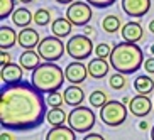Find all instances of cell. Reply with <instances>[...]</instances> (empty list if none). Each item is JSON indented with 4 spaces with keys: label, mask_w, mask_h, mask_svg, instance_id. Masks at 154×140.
Segmentation results:
<instances>
[{
    "label": "cell",
    "mask_w": 154,
    "mask_h": 140,
    "mask_svg": "<svg viewBox=\"0 0 154 140\" xmlns=\"http://www.w3.org/2000/svg\"><path fill=\"white\" fill-rule=\"evenodd\" d=\"M83 140H105V139H103V135H100V133H88V135H85Z\"/></svg>",
    "instance_id": "cell-34"
},
{
    "label": "cell",
    "mask_w": 154,
    "mask_h": 140,
    "mask_svg": "<svg viewBox=\"0 0 154 140\" xmlns=\"http://www.w3.org/2000/svg\"><path fill=\"white\" fill-rule=\"evenodd\" d=\"M64 103L71 106V108H76V106H82L83 100H85V93L78 85H71L64 90Z\"/></svg>",
    "instance_id": "cell-16"
},
{
    "label": "cell",
    "mask_w": 154,
    "mask_h": 140,
    "mask_svg": "<svg viewBox=\"0 0 154 140\" xmlns=\"http://www.w3.org/2000/svg\"><path fill=\"white\" fill-rule=\"evenodd\" d=\"M151 9V0H122V10L129 17H144Z\"/></svg>",
    "instance_id": "cell-12"
},
{
    "label": "cell",
    "mask_w": 154,
    "mask_h": 140,
    "mask_svg": "<svg viewBox=\"0 0 154 140\" xmlns=\"http://www.w3.org/2000/svg\"><path fill=\"white\" fill-rule=\"evenodd\" d=\"M20 4H31V2H34V0H19Z\"/></svg>",
    "instance_id": "cell-41"
},
{
    "label": "cell",
    "mask_w": 154,
    "mask_h": 140,
    "mask_svg": "<svg viewBox=\"0 0 154 140\" xmlns=\"http://www.w3.org/2000/svg\"><path fill=\"white\" fill-rule=\"evenodd\" d=\"M88 103H90L93 108H102L103 105L109 103V96H107L105 91L95 90V91H91L90 96H88Z\"/></svg>",
    "instance_id": "cell-25"
},
{
    "label": "cell",
    "mask_w": 154,
    "mask_h": 140,
    "mask_svg": "<svg viewBox=\"0 0 154 140\" xmlns=\"http://www.w3.org/2000/svg\"><path fill=\"white\" fill-rule=\"evenodd\" d=\"M93 51H95L93 41L85 34H75L66 42V54L71 56L73 61H85L88 59V56H91Z\"/></svg>",
    "instance_id": "cell-5"
},
{
    "label": "cell",
    "mask_w": 154,
    "mask_h": 140,
    "mask_svg": "<svg viewBox=\"0 0 154 140\" xmlns=\"http://www.w3.org/2000/svg\"><path fill=\"white\" fill-rule=\"evenodd\" d=\"M68 127L76 133H88L95 127V113L88 106H76L68 113Z\"/></svg>",
    "instance_id": "cell-4"
},
{
    "label": "cell",
    "mask_w": 154,
    "mask_h": 140,
    "mask_svg": "<svg viewBox=\"0 0 154 140\" xmlns=\"http://www.w3.org/2000/svg\"><path fill=\"white\" fill-rule=\"evenodd\" d=\"M51 22V12L48 9H37L34 12V24L39 27H44Z\"/></svg>",
    "instance_id": "cell-27"
},
{
    "label": "cell",
    "mask_w": 154,
    "mask_h": 140,
    "mask_svg": "<svg viewBox=\"0 0 154 140\" xmlns=\"http://www.w3.org/2000/svg\"><path fill=\"white\" fill-rule=\"evenodd\" d=\"M19 64H20L24 69L34 71V69L41 64V56H39V52L34 51V49H26L24 52H20V56H19Z\"/></svg>",
    "instance_id": "cell-17"
},
{
    "label": "cell",
    "mask_w": 154,
    "mask_h": 140,
    "mask_svg": "<svg viewBox=\"0 0 154 140\" xmlns=\"http://www.w3.org/2000/svg\"><path fill=\"white\" fill-rule=\"evenodd\" d=\"M149 49H151V54H154V44H151V47H149Z\"/></svg>",
    "instance_id": "cell-43"
},
{
    "label": "cell",
    "mask_w": 154,
    "mask_h": 140,
    "mask_svg": "<svg viewBox=\"0 0 154 140\" xmlns=\"http://www.w3.org/2000/svg\"><path fill=\"white\" fill-rule=\"evenodd\" d=\"M131 100H132V98H129V96H124V98H122V103H124V105H129V103H131Z\"/></svg>",
    "instance_id": "cell-39"
},
{
    "label": "cell",
    "mask_w": 154,
    "mask_h": 140,
    "mask_svg": "<svg viewBox=\"0 0 154 140\" xmlns=\"http://www.w3.org/2000/svg\"><path fill=\"white\" fill-rule=\"evenodd\" d=\"M109 85H110V88L112 90H115V91H120V90H124L127 86V79H125V74H122V73H113L112 76L109 78Z\"/></svg>",
    "instance_id": "cell-26"
},
{
    "label": "cell",
    "mask_w": 154,
    "mask_h": 140,
    "mask_svg": "<svg viewBox=\"0 0 154 140\" xmlns=\"http://www.w3.org/2000/svg\"><path fill=\"white\" fill-rule=\"evenodd\" d=\"M85 2H88L91 7H97V9H107L115 4V0H85Z\"/></svg>",
    "instance_id": "cell-31"
},
{
    "label": "cell",
    "mask_w": 154,
    "mask_h": 140,
    "mask_svg": "<svg viewBox=\"0 0 154 140\" xmlns=\"http://www.w3.org/2000/svg\"><path fill=\"white\" fill-rule=\"evenodd\" d=\"M66 81L64 76V69H61L58 64L54 63H42L39 64L31 74V85L36 88L37 91L44 93H53L58 91L63 83Z\"/></svg>",
    "instance_id": "cell-3"
},
{
    "label": "cell",
    "mask_w": 154,
    "mask_h": 140,
    "mask_svg": "<svg viewBox=\"0 0 154 140\" xmlns=\"http://www.w3.org/2000/svg\"><path fill=\"white\" fill-rule=\"evenodd\" d=\"M91 15H93L91 5L88 2H80V0H75L73 4H69L68 10H66V19L76 27L88 25V22L91 20Z\"/></svg>",
    "instance_id": "cell-8"
},
{
    "label": "cell",
    "mask_w": 154,
    "mask_h": 140,
    "mask_svg": "<svg viewBox=\"0 0 154 140\" xmlns=\"http://www.w3.org/2000/svg\"><path fill=\"white\" fill-rule=\"evenodd\" d=\"M139 128H140V130H147V123H146V122H139Z\"/></svg>",
    "instance_id": "cell-38"
},
{
    "label": "cell",
    "mask_w": 154,
    "mask_h": 140,
    "mask_svg": "<svg viewBox=\"0 0 154 140\" xmlns=\"http://www.w3.org/2000/svg\"><path fill=\"white\" fill-rule=\"evenodd\" d=\"M102 29H103L107 34H115L122 29V22H120V17L115 14H109L105 15L103 20H102Z\"/></svg>",
    "instance_id": "cell-24"
},
{
    "label": "cell",
    "mask_w": 154,
    "mask_h": 140,
    "mask_svg": "<svg viewBox=\"0 0 154 140\" xmlns=\"http://www.w3.org/2000/svg\"><path fill=\"white\" fill-rule=\"evenodd\" d=\"M144 52L134 42H119L113 46L109 63L117 73L122 74H134L144 64Z\"/></svg>",
    "instance_id": "cell-2"
},
{
    "label": "cell",
    "mask_w": 154,
    "mask_h": 140,
    "mask_svg": "<svg viewBox=\"0 0 154 140\" xmlns=\"http://www.w3.org/2000/svg\"><path fill=\"white\" fill-rule=\"evenodd\" d=\"M46 120L53 127H61L64 123H68V115L64 113V110L61 106L59 108H51L48 112V115H46Z\"/></svg>",
    "instance_id": "cell-23"
},
{
    "label": "cell",
    "mask_w": 154,
    "mask_h": 140,
    "mask_svg": "<svg viewBox=\"0 0 154 140\" xmlns=\"http://www.w3.org/2000/svg\"><path fill=\"white\" fill-rule=\"evenodd\" d=\"M142 68L146 69V73H149V74H154V56L152 58H147L142 64Z\"/></svg>",
    "instance_id": "cell-32"
},
{
    "label": "cell",
    "mask_w": 154,
    "mask_h": 140,
    "mask_svg": "<svg viewBox=\"0 0 154 140\" xmlns=\"http://www.w3.org/2000/svg\"><path fill=\"white\" fill-rule=\"evenodd\" d=\"M85 36H88V37H95V32H93V29H91V27H85Z\"/></svg>",
    "instance_id": "cell-36"
},
{
    "label": "cell",
    "mask_w": 154,
    "mask_h": 140,
    "mask_svg": "<svg viewBox=\"0 0 154 140\" xmlns=\"http://www.w3.org/2000/svg\"><path fill=\"white\" fill-rule=\"evenodd\" d=\"M149 31L154 34V20H151V22H149Z\"/></svg>",
    "instance_id": "cell-40"
},
{
    "label": "cell",
    "mask_w": 154,
    "mask_h": 140,
    "mask_svg": "<svg viewBox=\"0 0 154 140\" xmlns=\"http://www.w3.org/2000/svg\"><path fill=\"white\" fill-rule=\"evenodd\" d=\"M71 29H73V24L69 22L68 19H54L53 20V24H51V31H53V36L56 37H61V39H64V37H68L69 34H71Z\"/></svg>",
    "instance_id": "cell-19"
},
{
    "label": "cell",
    "mask_w": 154,
    "mask_h": 140,
    "mask_svg": "<svg viewBox=\"0 0 154 140\" xmlns=\"http://www.w3.org/2000/svg\"><path fill=\"white\" fill-rule=\"evenodd\" d=\"M110 63H107L102 58H95L88 63V76H91L93 79H102L109 74Z\"/></svg>",
    "instance_id": "cell-15"
},
{
    "label": "cell",
    "mask_w": 154,
    "mask_h": 140,
    "mask_svg": "<svg viewBox=\"0 0 154 140\" xmlns=\"http://www.w3.org/2000/svg\"><path fill=\"white\" fill-rule=\"evenodd\" d=\"M64 76L66 81H69L71 85H80L88 76V66H85L82 61H71L64 68Z\"/></svg>",
    "instance_id": "cell-10"
},
{
    "label": "cell",
    "mask_w": 154,
    "mask_h": 140,
    "mask_svg": "<svg viewBox=\"0 0 154 140\" xmlns=\"http://www.w3.org/2000/svg\"><path fill=\"white\" fill-rule=\"evenodd\" d=\"M58 4H61V5H64V4H73L75 0H56Z\"/></svg>",
    "instance_id": "cell-37"
},
{
    "label": "cell",
    "mask_w": 154,
    "mask_h": 140,
    "mask_svg": "<svg viewBox=\"0 0 154 140\" xmlns=\"http://www.w3.org/2000/svg\"><path fill=\"white\" fill-rule=\"evenodd\" d=\"M37 52L44 61L48 63H54L58 59H61L66 52V46L61 41V37L56 36H46L44 39H41L39 46H37Z\"/></svg>",
    "instance_id": "cell-7"
},
{
    "label": "cell",
    "mask_w": 154,
    "mask_h": 140,
    "mask_svg": "<svg viewBox=\"0 0 154 140\" xmlns=\"http://www.w3.org/2000/svg\"><path fill=\"white\" fill-rule=\"evenodd\" d=\"M22 78H24V68L20 64L10 63L7 66L0 68V79H2V85L4 86L17 85V83L22 81Z\"/></svg>",
    "instance_id": "cell-9"
},
{
    "label": "cell",
    "mask_w": 154,
    "mask_h": 140,
    "mask_svg": "<svg viewBox=\"0 0 154 140\" xmlns=\"http://www.w3.org/2000/svg\"><path fill=\"white\" fill-rule=\"evenodd\" d=\"M0 140H12V135L7 133V132H2V133H0Z\"/></svg>",
    "instance_id": "cell-35"
},
{
    "label": "cell",
    "mask_w": 154,
    "mask_h": 140,
    "mask_svg": "<svg viewBox=\"0 0 154 140\" xmlns=\"http://www.w3.org/2000/svg\"><path fill=\"white\" fill-rule=\"evenodd\" d=\"M112 49L113 47H110L107 42H102V44L95 46V54H97V58L107 59V58H110V54H112Z\"/></svg>",
    "instance_id": "cell-30"
},
{
    "label": "cell",
    "mask_w": 154,
    "mask_h": 140,
    "mask_svg": "<svg viewBox=\"0 0 154 140\" xmlns=\"http://www.w3.org/2000/svg\"><path fill=\"white\" fill-rule=\"evenodd\" d=\"M152 101L149 100L147 95H136L134 98L131 100V103H129V112L134 115V117H147L152 110Z\"/></svg>",
    "instance_id": "cell-11"
},
{
    "label": "cell",
    "mask_w": 154,
    "mask_h": 140,
    "mask_svg": "<svg viewBox=\"0 0 154 140\" xmlns=\"http://www.w3.org/2000/svg\"><path fill=\"white\" fill-rule=\"evenodd\" d=\"M46 98L31 83L2 86L0 91V125L7 130H31L44 122Z\"/></svg>",
    "instance_id": "cell-1"
},
{
    "label": "cell",
    "mask_w": 154,
    "mask_h": 140,
    "mask_svg": "<svg viewBox=\"0 0 154 140\" xmlns=\"http://www.w3.org/2000/svg\"><path fill=\"white\" fill-rule=\"evenodd\" d=\"M127 118V108L122 101L109 100V103L100 108V120L107 127H120Z\"/></svg>",
    "instance_id": "cell-6"
},
{
    "label": "cell",
    "mask_w": 154,
    "mask_h": 140,
    "mask_svg": "<svg viewBox=\"0 0 154 140\" xmlns=\"http://www.w3.org/2000/svg\"><path fill=\"white\" fill-rule=\"evenodd\" d=\"M134 90H136L139 95H149L154 90V81L149 76L140 74V76H137L136 79H134Z\"/></svg>",
    "instance_id": "cell-22"
},
{
    "label": "cell",
    "mask_w": 154,
    "mask_h": 140,
    "mask_svg": "<svg viewBox=\"0 0 154 140\" xmlns=\"http://www.w3.org/2000/svg\"><path fill=\"white\" fill-rule=\"evenodd\" d=\"M151 140H154V125H152V128H151Z\"/></svg>",
    "instance_id": "cell-42"
},
{
    "label": "cell",
    "mask_w": 154,
    "mask_h": 140,
    "mask_svg": "<svg viewBox=\"0 0 154 140\" xmlns=\"http://www.w3.org/2000/svg\"><path fill=\"white\" fill-rule=\"evenodd\" d=\"M19 34H15V31L9 25H0V47L2 49H10L12 46L17 42Z\"/></svg>",
    "instance_id": "cell-21"
},
{
    "label": "cell",
    "mask_w": 154,
    "mask_h": 140,
    "mask_svg": "<svg viewBox=\"0 0 154 140\" xmlns=\"http://www.w3.org/2000/svg\"><path fill=\"white\" fill-rule=\"evenodd\" d=\"M14 10H15V0H0V19L2 20L14 14Z\"/></svg>",
    "instance_id": "cell-28"
},
{
    "label": "cell",
    "mask_w": 154,
    "mask_h": 140,
    "mask_svg": "<svg viewBox=\"0 0 154 140\" xmlns=\"http://www.w3.org/2000/svg\"><path fill=\"white\" fill-rule=\"evenodd\" d=\"M76 132L73 130L71 127H53L48 135H46V140H76Z\"/></svg>",
    "instance_id": "cell-18"
},
{
    "label": "cell",
    "mask_w": 154,
    "mask_h": 140,
    "mask_svg": "<svg viewBox=\"0 0 154 140\" xmlns=\"http://www.w3.org/2000/svg\"><path fill=\"white\" fill-rule=\"evenodd\" d=\"M34 20V15L29 9L26 7H19V9L14 10V14H12V22L17 25V27H29L31 22Z\"/></svg>",
    "instance_id": "cell-20"
},
{
    "label": "cell",
    "mask_w": 154,
    "mask_h": 140,
    "mask_svg": "<svg viewBox=\"0 0 154 140\" xmlns=\"http://www.w3.org/2000/svg\"><path fill=\"white\" fill-rule=\"evenodd\" d=\"M46 103L49 105L51 108H59V106H61V105L64 103V95H61L59 91H53V93H48Z\"/></svg>",
    "instance_id": "cell-29"
},
{
    "label": "cell",
    "mask_w": 154,
    "mask_h": 140,
    "mask_svg": "<svg viewBox=\"0 0 154 140\" xmlns=\"http://www.w3.org/2000/svg\"><path fill=\"white\" fill-rule=\"evenodd\" d=\"M10 64V54H7L4 49L0 51V66H7Z\"/></svg>",
    "instance_id": "cell-33"
},
{
    "label": "cell",
    "mask_w": 154,
    "mask_h": 140,
    "mask_svg": "<svg viewBox=\"0 0 154 140\" xmlns=\"http://www.w3.org/2000/svg\"><path fill=\"white\" fill-rule=\"evenodd\" d=\"M120 34H122V39L125 42H134V44H136L137 41L142 39L144 29H142V25H140L139 22H127L122 25Z\"/></svg>",
    "instance_id": "cell-14"
},
{
    "label": "cell",
    "mask_w": 154,
    "mask_h": 140,
    "mask_svg": "<svg viewBox=\"0 0 154 140\" xmlns=\"http://www.w3.org/2000/svg\"><path fill=\"white\" fill-rule=\"evenodd\" d=\"M41 42V37H39V32L36 31L34 27H24L20 29L17 37V44L24 49H34L37 47Z\"/></svg>",
    "instance_id": "cell-13"
}]
</instances>
